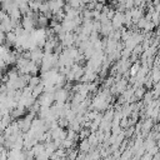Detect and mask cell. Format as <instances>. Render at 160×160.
Wrapping results in <instances>:
<instances>
[{"instance_id":"obj_1","label":"cell","mask_w":160,"mask_h":160,"mask_svg":"<svg viewBox=\"0 0 160 160\" xmlns=\"http://www.w3.org/2000/svg\"><path fill=\"white\" fill-rule=\"evenodd\" d=\"M111 24H112L114 30H119L122 26V24H125V15L120 11H115V14L111 19Z\"/></svg>"},{"instance_id":"obj_2","label":"cell","mask_w":160,"mask_h":160,"mask_svg":"<svg viewBox=\"0 0 160 160\" xmlns=\"http://www.w3.org/2000/svg\"><path fill=\"white\" fill-rule=\"evenodd\" d=\"M54 95H55V101H56V102H59V104H64L65 100H66L68 96H69V92H68L66 89L61 88V89H58V90L54 92Z\"/></svg>"},{"instance_id":"obj_3","label":"cell","mask_w":160,"mask_h":160,"mask_svg":"<svg viewBox=\"0 0 160 160\" xmlns=\"http://www.w3.org/2000/svg\"><path fill=\"white\" fill-rule=\"evenodd\" d=\"M141 128H142V131H149L151 128H152V119H146L144 122H142V125H141Z\"/></svg>"},{"instance_id":"obj_4","label":"cell","mask_w":160,"mask_h":160,"mask_svg":"<svg viewBox=\"0 0 160 160\" xmlns=\"http://www.w3.org/2000/svg\"><path fill=\"white\" fill-rule=\"evenodd\" d=\"M141 160H152V155H150L149 152H146V154H144L141 156Z\"/></svg>"}]
</instances>
